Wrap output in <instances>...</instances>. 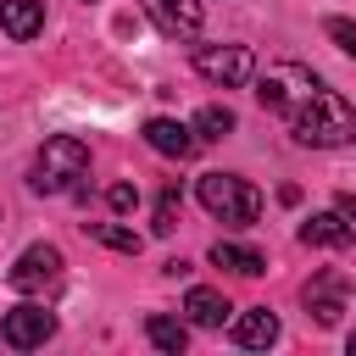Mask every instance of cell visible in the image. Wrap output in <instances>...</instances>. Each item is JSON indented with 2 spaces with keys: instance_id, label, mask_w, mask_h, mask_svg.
Wrapping results in <instances>:
<instances>
[{
  "instance_id": "1",
  "label": "cell",
  "mask_w": 356,
  "mask_h": 356,
  "mask_svg": "<svg viewBox=\"0 0 356 356\" xmlns=\"http://www.w3.org/2000/svg\"><path fill=\"white\" fill-rule=\"evenodd\" d=\"M256 100L261 111L284 117L289 134L312 150H334V145H356V106L345 95H334L312 67L300 61H273L256 78Z\"/></svg>"
},
{
  "instance_id": "2",
  "label": "cell",
  "mask_w": 356,
  "mask_h": 356,
  "mask_svg": "<svg viewBox=\"0 0 356 356\" xmlns=\"http://www.w3.org/2000/svg\"><path fill=\"white\" fill-rule=\"evenodd\" d=\"M89 172V145L78 139V134H56V139H44V150L33 156V172H28V184L39 189V195H83V178Z\"/></svg>"
},
{
  "instance_id": "3",
  "label": "cell",
  "mask_w": 356,
  "mask_h": 356,
  "mask_svg": "<svg viewBox=\"0 0 356 356\" xmlns=\"http://www.w3.org/2000/svg\"><path fill=\"white\" fill-rule=\"evenodd\" d=\"M195 195H200V206H206L217 222H228V228H245V222L261 217V195H256L239 172H206V178L195 184Z\"/></svg>"
},
{
  "instance_id": "4",
  "label": "cell",
  "mask_w": 356,
  "mask_h": 356,
  "mask_svg": "<svg viewBox=\"0 0 356 356\" xmlns=\"http://www.w3.org/2000/svg\"><path fill=\"white\" fill-rule=\"evenodd\" d=\"M195 72L217 89H239V83H250L256 61L245 44H195Z\"/></svg>"
},
{
  "instance_id": "5",
  "label": "cell",
  "mask_w": 356,
  "mask_h": 356,
  "mask_svg": "<svg viewBox=\"0 0 356 356\" xmlns=\"http://www.w3.org/2000/svg\"><path fill=\"white\" fill-rule=\"evenodd\" d=\"M56 278H61V250H56V245H28V250L11 261V273H6V284H11L17 295H44Z\"/></svg>"
},
{
  "instance_id": "6",
  "label": "cell",
  "mask_w": 356,
  "mask_h": 356,
  "mask_svg": "<svg viewBox=\"0 0 356 356\" xmlns=\"http://www.w3.org/2000/svg\"><path fill=\"white\" fill-rule=\"evenodd\" d=\"M50 334H56V317H50L44 306H33V300L11 306V312H6V323H0V339H6L11 350H39Z\"/></svg>"
},
{
  "instance_id": "7",
  "label": "cell",
  "mask_w": 356,
  "mask_h": 356,
  "mask_svg": "<svg viewBox=\"0 0 356 356\" xmlns=\"http://www.w3.org/2000/svg\"><path fill=\"white\" fill-rule=\"evenodd\" d=\"M145 11L167 39H200V22H206L200 0H145Z\"/></svg>"
},
{
  "instance_id": "8",
  "label": "cell",
  "mask_w": 356,
  "mask_h": 356,
  "mask_svg": "<svg viewBox=\"0 0 356 356\" xmlns=\"http://www.w3.org/2000/svg\"><path fill=\"white\" fill-rule=\"evenodd\" d=\"M145 145H150L156 156L184 161V156H195V150H200V134H195L189 122H178V117H150V122H145Z\"/></svg>"
},
{
  "instance_id": "9",
  "label": "cell",
  "mask_w": 356,
  "mask_h": 356,
  "mask_svg": "<svg viewBox=\"0 0 356 356\" xmlns=\"http://www.w3.org/2000/svg\"><path fill=\"white\" fill-rule=\"evenodd\" d=\"M300 245H317V250H350V245H356V228H350V217L334 206V211H317V217L300 222Z\"/></svg>"
},
{
  "instance_id": "10",
  "label": "cell",
  "mask_w": 356,
  "mask_h": 356,
  "mask_svg": "<svg viewBox=\"0 0 356 356\" xmlns=\"http://www.w3.org/2000/svg\"><path fill=\"white\" fill-rule=\"evenodd\" d=\"M306 312H312L323 328H334V323H339V312H345V273L323 267V273L306 284Z\"/></svg>"
},
{
  "instance_id": "11",
  "label": "cell",
  "mask_w": 356,
  "mask_h": 356,
  "mask_svg": "<svg viewBox=\"0 0 356 356\" xmlns=\"http://www.w3.org/2000/svg\"><path fill=\"white\" fill-rule=\"evenodd\" d=\"M273 339H278V317H273L267 306H250V312L234 317V345H245V350H267Z\"/></svg>"
},
{
  "instance_id": "12",
  "label": "cell",
  "mask_w": 356,
  "mask_h": 356,
  "mask_svg": "<svg viewBox=\"0 0 356 356\" xmlns=\"http://www.w3.org/2000/svg\"><path fill=\"white\" fill-rule=\"evenodd\" d=\"M228 312H234V306H228L217 289H206V284H195V289L184 295V317H189L195 328H222V323H228Z\"/></svg>"
},
{
  "instance_id": "13",
  "label": "cell",
  "mask_w": 356,
  "mask_h": 356,
  "mask_svg": "<svg viewBox=\"0 0 356 356\" xmlns=\"http://www.w3.org/2000/svg\"><path fill=\"white\" fill-rule=\"evenodd\" d=\"M0 28L11 39H33L44 28V0H0Z\"/></svg>"
},
{
  "instance_id": "14",
  "label": "cell",
  "mask_w": 356,
  "mask_h": 356,
  "mask_svg": "<svg viewBox=\"0 0 356 356\" xmlns=\"http://www.w3.org/2000/svg\"><path fill=\"white\" fill-rule=\"evenodd\" d=\"M211 261L228 267V273H239V278H256V273L267 267V256H261L256 245H234V239H217V245H211Z\"/></svg>"
},
{
  "instance_id": "15",
  "label": "cell",
  "mask_w": 356,
  "mask_h": 356,
  "mask_svg": "<svg viewBox=\"0 0 356 356\" xmlns=\"http://www.w3.org/2000/svg\"><path fill=\"white\" fill-rule=\"evenodd\" d=\"M145 334H150V345H156V350H167V356H178V350L189 345V328H184L178 317H150V323H145Z\"/></svg>"
},
{
  "instance_id": "16",
  "label": "cell",
  "mask_w": 356,
  "mask_h": 356,
  "mask_svg": "<svg viewBox=\"0 0 356 356\" xmlns=\"http://www.w3.org/2000/svg\"><path fill=\"white\" fill-rule=\"evenodd\" d=\"M83 228H89L100 245L122 250V256H134V250H139V234H134V228H122V222H83Z\"/></svg>"
},
{
  "instance_id": "17",
  "label": "cell",
  "mask_w": 356,
  "mask_h": 356,
  "mask_svg": "<svg viewBox=\"0 0 356 356\" xmlns=\"http://www.w3.org/2000/svg\"><path fill=\"white\" fill-rule=\"evenodd\" d=\"M195 134H200V139H222V134H234V111H228V106H200Z\"/></svg>"
},
{
  "instance_id": "18",
  "label": "cell",
  "mask_w": 356,
  "mask_h": 356,
  "mask_svg": "<svg viewBox=\"0 0 356 356\" xmlns=\"http://www.w3.org/2000/svg\"><path fill=\"white\" fill-rule=\"evenodd\" d=\"M178 206H184V200H178V184H167V189L156 195V222H150V228H156V234H172V228H178Z\"/></svg>"
},
{
  "instance_id": "19",
  "label": "cell",
  "mask_w": 356,
  "mask_h": 356,
  "mask_svg": "<svg viewBox=\"0 0 356 356\" xmlns=\"http://www.w3.org/2000/svg\"><path fill=\"white\" fill-rule=\"evenodd\" d=\"M106 206L122 217V211H134V206H139V189H134V184H111V189H106Z\"/></svg>"
},
{
  "instance_id": "20",
  "label": "cell",
  "mask_w": 356,
  "mask_h": 356,
  "mask_svg": "<svg viewBox=\"0 0 356 356\" xmlns=\"http://www.w3.org/2000/svg\"><path fill=\"white\" fill-rule=\"evenodd\" d=\"M323 28H328V39H339V50H345V56H356V22H345V17H328Z\"/></svg>"
},
{
  "instance_id": "21",
  "label": "cell",
  "mask_w": 356,
  "mask_h": 356,
  "mask_svg": "<svg viewBox=\"0 0 356 356\" xmlns=\"http://www.w3.org/2000/svg\"><path fill=\"white\" fill-rule=\"evenodd\" d=\"M334 206H339V211H345V217H350V222H356V195H339V200H334Z\"/></svg>"
},
{
  "instance_id": "22",
  "label": "cell",
  "mask_w": 356,
  "mask_h": 356,
  "mask_svg": "<svg viewBox=\"0 0 356 356\" xmlns=\"http://www.w3.org/2000/svg\"><path fill=\"white\" fill-rule=\"evenodd\" d=\"M350 356H356V334H350Z\"/></svg>"
}]
</instances>
